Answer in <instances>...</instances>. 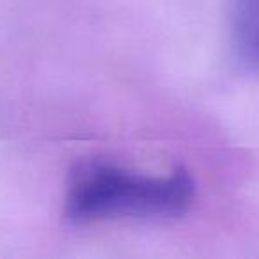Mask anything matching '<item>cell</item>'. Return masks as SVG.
Here are the masks:
<instances>
[{"mask_svg": "<svg viewBox=\"0 0 259 259\" xmlns=\"http://www.w3.org/2000/svg\"><path fill=\"white\" fill-rule=\"evenodd\" d=\"M195 185L185 169L155 178L100 160L73 167L66 217L76 224L107 219H176L194 201Z\"/></svg>", "mask_w": 259, "mask_h": 259, "instance_id": "obj_1", "label": "cell"}, {"mask_svg": "<svg viewBox=\"0 0 259 259\" xmlns=\"http://www.w3.org/2000/svg\"><path fill=\"white\" fill-rule=\"evenodd\" d=\"M229 23L234 61L259 75V0H231Z\"/></svg>", "mask_w": 259, "mask_h": 259, "instance_id": "obj_2", "label": "cell"}]
</instances>
